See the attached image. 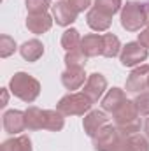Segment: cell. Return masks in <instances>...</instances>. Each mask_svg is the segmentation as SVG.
Here are the masks:
<instances>
[{
    "mask_svg": "<svg viewBox=\"0 0 149 151\" xmlns=\"http://www.w3.org/2000/svg\"><path fill=\"white\" fill-rule=\"evenodd\" d=\"M125 100H126V95H125V91L121 88H111L102 97V111L114 114Z\"/></svg>",
    "mask_w": 149,
    "mask_h": 151,
    "instance_id": "obj_14",
    "label": "cell"
},
{
    "mask_svg": "<svg viewBox=\"0 0 149 151\" xmlns=\"http://www.w3.org/2000/svg\"><path fill=\"white\" fill-rule=\"evenodd\" d=\"M86 72L84 69H67L62 74V83L67 90H79L86 83Z\"/></svg>",
    "mask_w": 149,
    "mask_h": 151,
    "instance_id": "obj_17",
    "label": "cell"
},
{
    "mask_svg": "<svg viewBox=\"0 0 149 151\" xmlns=\"http://www.w3.org/2000/svg\"><path fill=\"white\" fill-rule=\"evenodd\" d=\"M32 141L28 135H18V137H11L7 141H4L2 150L0 151H32Z\"/></svg>",
    "mask_w": 149,
    "mask_h": 151,
    "instance_id": "obj_20",
    "label": "cell"
},
{
    "mask_svg": "<svg viewBox=\"0 0 149 151\" xmlns=\"http://www.w3.org/2000/svg\"><path fill=\"white\" fill-rule=\"evenodd\" d=\"M16 51V42L14 39L9 35H2L0 37V56L2 58H9L11 55H14Z\"/></svg>",
    "mask_w": 149,
    "mask_h": 151,
    "instance_id": "obj_27",
    "label": "cell"
},
{
    "mask_svg": "<svg viewBox=\"0 0 149 151\" xmlns=\"http://www.w3.org/2000/svg\"><path fill=\"white\" fill-rule=\"evenodd\" d=\"M107 123H109V118H107L105 111L95 109V111H90V113L84 116V119H82V128H84L86 135L95 137Z\"/></svg>",
    "mask_w": 149,
    "mask_h": 151,
    "instance_id": "obj_9",
    "label": "cell"
},
{
    "mask_svg": "<svg viewBox=\"0 0 149 151\" xmlns=\"http://www.w3.org/2000/svg\"><path fill=\"white\" fill-rule=\"evenodd\" d=\"M146 88H149V65L144 63L132 70V74L126 79V91L130 93H142Z\"/></svg>",
    "mask_w": 149,
    "mask_h": 151,
    "instance_id": "obj_8",
    "label": "cell"
},
{
    "mask_svg": "<svg viewBox=\"0 0 149 151\" xmlns=\"http://www.w3.org/2000/svg\"><path fill=\"white\" fill-rule=\"evenodd\" d=\"M65 127V116L58 109H46V130L60 132Z\"/></svg>",
    "mask_w": 149,
    "mask_h": 151,
    "instance_id": "obj_23",
    "label": "cell"
},
{
    "mask_svg": "<svg viewBox=\"0 0 149 151\" xmlns=\"http://www.w3.org/2000/svg\"><path fill=\"white\" fill-rule=\"evenodd\" d=\"M144 25H148L146 4L140 2H126L121 9V27L126 32H139Z\"/></svg>",
    "mask_w": 149,
    "mask_h": 151,
    "instance_id": "obj_3",
    "label": "cell"
},
{
    "mask_svg": "<svg viewBox=\"0 0 149 151\" xmlns=\"http://www.w3.org/2000/svg\"><path fill=\"white\" fill-rule=\"evenodd\" d=\"M139 44H142L146 49H149V27L148 28H144L140 34H139V40H137Z\"/></svg>",
    "mask_w": 149,
    "mask_h": 151,
    "instance_id": "obj_30",
    "label": "cell"
},
{
    "mask_svg": "<svg viewBox=\"0 0 149 151\" xmlns=\"http://www.w3.org/2000/svg\"><path fill=\"white\" fill-rule=\"evenodd\" d=\"M19 53H21V56L27 62H37L39 58L44 55V44L39 39H30L19 47Z\"/></svg>",
    "mask_w": 149,
    "mask_h": 151,
    "instance_id": "obj_19",
    "label": "cell"
},
{
    "mask_svg": "<svg viewBox=\"0 0 149 151\" xmlns=\"http://www.w3.org/2000/svg\"><path fill=\"white\" fill-rule=\"evenodd\" d=\"M105 90H107V79H105V76L95 72V74L88 76V79L84 83V88H82V93L86 97H90V100L95 104V102H98L105 95Z\"/></svg>",
    "mask_w": 149,
    "mask_h": 151,
    "instance_id": "obj_7",
    "label": "cell"
},
{
    "mask_svg": "<svg viewBox=\"0 0 149 151\" xmlns=\"http://www.w3.org/2000/svg\"><path fill=\"white\" fill-rule=\"evenodd\" d=\"M116 151H149V141L148 137H142L139 134L133 135H123L119 148Z\"/></svg>",
    "mask_w": 149,
    "mask_h": 151,
    "instance_id": "obj_16",
    "label": "cell"
},
{
    "mask_svg": "<svg viewBox=\"0 0 149 151\" xmlns=\"http://www.w3.org/2000/svg\"><path fill=\"white\" fill-rule=\"evenodd\" d=\"M25 123L28 130H42L46 128V111L39 109L35 106H30L25 111Z\"/></svg>",
    "mask_w": 149,
    "mask_h": 151,
    "instance_id": "obj_18",
    "label": "cell"
},
{
    "mask_svg": "<svg viewBox=\"0 0 149 151\" xmlns=\"http://www.w3.org/2000/svg\"><path fill=\"white\" fill-rule=\"evenodd\" d=\"M9 90L14 97H18L23 102H35L40 93V83L34 76L27 72H16L9 81Z\"/></svg>",
    "mask_w": 149,
    "mask_h": 151,
    "instance_id": "obj_2",
    "label": "cell"
},
{
    "mask_svg": "<svg viewBox=\"0 0 149 151\" xmlns=\"http://www.w3.org/2000/svg\"><path fill=\"white\" fill-rule=\"evenodd\" d=\"M93 102L90 97H86L82 91L81 93H67L62 97L56 104V109L63 116H84L86 113L91 111Z\"/></svg>",
    "mask_w": 149,
    "mask_h": 151,
    "instance_id": "obj_4",
    "label": "cell"
},
{
    "mask_svg": "<svg viewBox=\"0 0 149 151\" xmlns=\"http://www.w3.org/2000/svg\"><path fill=\"white\" fill-rule=\"evenodd\" d=\"M149 56L148 49L139 44V42H126L123 47H121V53H119V62L123 67H135V65H140L142 62H146Z\"/></svg>",
    "mask_w": 149,
    "mask_h": 151,
    "instance_id": "obj_6",
    "label": "cell"
},
{
    "mask_svg": "<svg viewBox=\"0 0 149 151\" xmlns=\"http://www.w3.org/2000/svg\"><path fill=\"white\" fill-rule=\"evenodd\" d=\"M95 9L105 12L107 16H114L123 9V0H95Z\"/></svg>",
    "mask_w": 149,
    "mask_h": 151,
    "instance_id": "obj_24",
    "label": "cell"
},
{
    "mask_svg": "<svg viewBox=\"0 0 149 151\" xmlns=\"http://www.w3.org/2000/svg\"><path fill=\"white\" fill-rule=\"evenodd\" d=\"M5 104H7V91L4 90V100H2V104H0V107H5Z\"/></svg>",
    "mask_w": 149,
    "mask_h": 151,
    "instance_id": "obj_32",
    "label": "cell"
},
{
    "mask_svg": "<svg viewBox=\"0 0 149 151\" xmlns=\"http://www.w3.org/2000/svg\"><path fill=\"white\" fill-rule=\"evenodd\" d=\"M104 40V49H102V56L105 58H114L121 53V42L114 34H104L102 35Z\"/></svg>",
    "mask_w": 149,
    "mask_h": 151,
    "instance_id": "obj_22",
    "label": "cell"
},
{
    "mask_svg": "<svg viewBox=\"0 0 149 151\" xmlns=\"http://www.w3.org/2000/svg\"><path fill=\"white\" fill-rule=\"evenodd\" d=\"M4 130L11 135H16V134H21L25 128H27V123H25V113L23 111H18V109H11L7 113H4Z\"/></svg>",
    "mask_w": 149,
    "mask_h": 151,
    "instance_id": "obj_11",
    "label": "cell"
},
{
    "mask_svg": "<svg viewBox=\"0 0 149 151\" xmlns=\"http://www.w3.org/2000/svg\"><path fill=\"white\" fill-rule=\"evenodd\" d=\"M53 21L54 18L47 12H40V14H28L27 18V28L35 34V35H40V34H46L51 27H53Z\"/></svg>",
    "mask_w": 149,
    "mask_h": 151,
    "instance_id": "obj_12",
    "label": "cell"
},
{
    "mask_svg": "<svg viewBox=\"0 0 149 151\" xmlns=\"http://www.w3.org/2000/svg\"><path fill=\"white\" fill-rule=\"evenodd\" d=\"M67 2H69V5L74 9L77 14H79V12H84V11L91 5V0H67Z\"/></svg>",
    "mask_w": 149,
    "mask_h": 151,
    "instance_id": "obj_29",
    "label": "cell"
},
{
    "mask_svg": "<svg viewBox=\"0 0 149 151\" xmlns=\"http://www.w3.org/2000/svg\"><path fill=\"white\" fill-rule=\"evenodd\" d=\"M144 135L148 137V141H149V118L144 121Z\"/></svg>",
    "mask_w": 149,
    "mask_h": 151,
    "instance_id": "obj_31",
    "label": "cell"
},
{
    "mask_svg": "<svg viewBox=\"0 0 149 151\" xmlns=\"http://www.w3.org/2000/svg\"><path fill=\"white\" fill-rule=\"evenodd\" d=\"M51 9H53V18L56 21V25H60V27H70L77 19V12L69 5V2L58 0Z\"/></svg>",
    "mask_w": 149,
    "mask_h": 151,
    "instance_id": "obj_10",
    "label": "cell"
},
{
    "mask_svg": "<svg viewBox=\"0 0 149 151\" xmlns=\"http://www.w3.org/2000/svg\"><path fill=\"white\" fill-rule=\"evenodd\" d=\"M86 23L91 30L95 32H105L109 30L112 25V16H107L105 12L98 11V9H90L88 14H86Z\"/></svg>",
    "mask_w": 149,
    "mask_h": 151,
    "instance_id": "obj_13",
    "label": "cell"
},
{
    "mask_svg": "<svg viewBox=\"0 0 149 151\" xmlns=\"http://www.w3.org/2000/svg\"><path fill=\"white\" fill-rule=\"evenodd\" d=\"M65 65L67 69H84L86 65V56L81 49L77 51H69L65 55Z\"/></svg>",
    "mask_w": 149,
    "mask_h": 151,
    "instance_id": "obj_25",
    "label": "cell"
},
{
    "mask_svg": "<svg viewBox=\"0 0 149 151\" xmlns=\"http://www.w3.org/2000/svg\"><path fill=\"white\" fill-rule=\"evenodd\" d=\"M146 14H148V27H149V2L146 4Z\"/></svg>",
    "mask_w": 149,
    "mask_h": 151,
    "instance_id": "obj_33",
    "label": "cell"
},
{
    "mask_svg": "<svg viewBox=\"0 0 149 151\" xmlns=\"http://www.w3.org/2000/svg\"><path fill=\"white\" fill-rule=\"evenodd\" d=\"M112 119H114V125L117 127V130L123 135H133V134L140 132L142 121H140V114L137 111V106H135L133 100L126 99L119 106V109L112 114Z\"/></svg>",
    "mask_w": 149,
    "mask_h": 151,
    "instance_id": "obj_1",
    "label": "cell"
},
{
    "mask_svg": "<svg viewBox=\"0 0 149 151\" xmlns=\"http://www.w3.org/2000/svg\"><path fill=\"white\" fill-rule=\"evenodd\" d=\"M93 139V148L95 151H116L119 148V142L123 139V134L117 130L116 125L107 123Z\"/></svg>",
    "mask_w": 149,
    "mask_h": 151,
    "instance_id": "obj_5",
    "label": "cell"
},
{
    "mask_svg": "<svg viewBox=\"0 0 149 151\" xmlns=\"http://www.w3.org/2000/svg\"><path fill=\"white\" fill-rule=\"evenodd\" d=\"M135 106H137V111L142 116H149V91H142L135 97Z\"/></svg>",
    "mask_w": 149,
    "mask_h": 151,
    "instance_id": "obj_28",
    "label": "cell"
},
{
    "mask_svg": "<svg viewBox=\"0 0 149 151\" xmlns=\"http://www.w3.org/2000/svg\"><path fill=\"white\" fill-rule=\"evenodd\" d=\"M28 14H40V12H47L51 5V0H25Z\"/></svg>",
    "mask_w": 149,
    "mask_h": 151,
    "instance_id": "obj_26",
    "label": "cell"
},
{
    "mask_svg": "<svg viewBox=\"0 0 149 151\" xmlns=\"http://www.w3.org/2000/svg\"><path fill=\"white\" fill-rule=\"evenodd\" d=\"M102 49H104V40H102V35L98 34H88L81 40V51L84 53L86 58L102 55Z\"/></svg>",
    "mask_w": 149,
    "mask_h": 151,
    "instance_id": "obj_15",
    "label": "cell"
},
{
    "mask_svg": "<svg viewBox=\"0 0 149 151\" xmlns=\"http://www.w3.org/2000/svg\"><path fill=\"white\" fill-rule=\"evenodd\" d=\"M81 34H79V30H75V28H67L65 32H63V35H62V47L69 53V51H77V49H81Z\"/></svg>",
    "mask_w": 149,
    "mask_h": 151,
    "instance_id": "obj_21",
    "label": "cell"
}]
</instances>
